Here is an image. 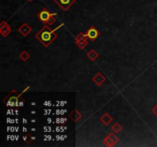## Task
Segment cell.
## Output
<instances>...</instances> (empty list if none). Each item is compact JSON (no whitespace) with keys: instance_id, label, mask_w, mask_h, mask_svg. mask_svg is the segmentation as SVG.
I'll list each match as a JSON object with an SVG mask.
<instances>
[{"instance_id":"1","label":"cell","mask_w":157,"mask_h":147,"mask_svg":"<svg viewBox=\"0 0 157 147\" xmlns=\"http://www.w3.org/2000/svg\"><path fill=\"white\" fill-rule=\"evenodd\" d=\"M61 26V25L55 29H52L48 25H45L39 31H38V33L35 34V38L38 40L44 47L48 48L57 39L58 35L56 33V31Z\"/></svg>"},{"instance_id":"2","label":"cell","mask_w":157,"mask_h":147,"mask_svg":"<svg viewBox=\"0 0 157 147\" xmlns=\"http://www.w3.org/2000/svg\"><path fill=\"white\" fill-rule=\"evenodd\" d=\"M29 89V86H27L25 89H23L21 92L17 91L16 90H13L8 93V95L3 99V103L6 107H19V99H20L21 96L22 95L23 93H25Z\"/></svg>"},{"instance_id":"3","label":"cell","mask_w":157,"mask_h":147,"mask_svg":"<svg viewBox=\"0 0 157 147\" xmlns=\"http://www.w3.org/2000/svg\"><path fill=\"white\" fill-rule=\"evenodd\" d=\"M56 15H57L56 13H51L47 8H44L36 14V17L41 22L44 23L45 25H52L56 22Z\"/></svg>"},{"instance_id":"4","label":"cell","mask_w":157,"mask_h":147,"mask_svg":"<svg viewBox=\"0 0 157 147\" xmlns=\"http://www.w3.org/2000/svg\"><path fill=\"white\" fill-rule=\"evenodd\" d=\"M100 35H101V31H99L94 26H91L87 31L84 32V36L87 38L92 42H95Z\"/></svg>"},{"instance_id":"5","label":"cell","mask_w":157,"mask_h":147,"mask_svg":"<svg viewBox=\"0 0 157 147\" xmlns=\"http://www.w3.org/2000/svg\"><path fill=\"white\" fill-rule=\"evenodd\" d=\"M87 38L84 36V32H80L78 35L75 38V45L78 48L81 50H84L88 45Z\"/></svg>"},{"instance_id":"6","label":"cell","mask_w":157,"mask_h":147,"mask_svg":"<svg viewBox=\"0 0 157 147\" xmlns=\"http://www.w3.org/2000/svg\"><path fill=\"white\" fill-rule=\"evenodd\" d=\"M120 141L119 138L116 136L115 133H110L104 138L103 143L107 147H113Z\"/></svg>"},{"instance_id":"7","label":"cell","mask_w":157,"mask_h":147,"mask_svg":"<svg viewBox=\"0 0 157 147\" xmlns=\"http://www.w3.org/2000/svg\"><path fill=\"white\" fill-rule=\"evenodd\" d=\"M53 1L63 11L68 10L71 6L77 2V0H53Z\"/></svg>"},{"instance_id":"8","label":"cell","mask_w":157,"mask_h":147,"mask_svg":"<svg viewBox=\"0 0 157 147\" xmlns=\"http://www.w3.org/2000/svg\"><path fill=\"white\" fill-rule=\"evenodd\" d=\"M12 32V28L9 25L8 22L6 21H2L1 24H0V34L2 37L6 38L7 36L10 35Z\"/></svg>"},{"instance_id":"9","label":"cell","mask_w":157,"mask_h":147,"mask_svg":"<svg viewBox=\"0 0 157 147\" xmlns=\"http://www.w3.org/2000/svg\"><path fill=\"white\" fill-rule=\"evenodd\" d=\"M92 82L95 84L97 87H101L103 84L107 81V78L101 72H97L96 75H94L91 78Z\"/></svg>"},{"instance_id":"10","label":"cell","mask_w":157,"mask_h":147,"mask_svg":"<svg viewBox=\"0 0 157 147\" xmlns=\"http://www.w3.org/2000/svg\"><path fill=\"white\" fill-rule=\"evenodd\" d=\"M31 31H32V28L26 22L23 23L22 25H20V27H19L18 29V32L25 38L27 37Z\"/></svg>"},{"instance_id":"11","label":"cell","mask_w":157,"mask_h":147,"mask_svg":"<svg viewBox=\"0 0 157 147\" xmlns=\"http://www.w3.org/2000/svg\"><path fill=\"white\" fill-rule=\"evenodd\" d=\"M68 117L70 118V120H72L75 123H77V122L80 121V120H81V118H82V114H81L78 110L74 109V110H71L70 114H68Z\"/></svg>"},{"instance_id":"12","label":"cell","mask_w":157,"mask_h":147,"mask_svg":"<svg viewBox=\"0 0 157 147\" xmlns=\"http://www.w3.org/2000/svg\"><path fill=\"white\" fill-rule=\"evenodd\" d=\"M100 121L102 124L104 125L105 126H107L114 121V117L108 113H105L100 117Z\"/></svg>"},{"instance_id":"13","label":"cell","mask_w":157,"mask_h":147,"mask_svg":"<svg viewBox=\"0 0 157 147\" xmlns=\"http://www.w3.org/2000/svg\"><path fill=\"white\" fill-rule=\"evenodd\" d=\"M86 55H87V58H88L92 62L96 61V60H97V58H98V57H99V54H98V53L96 52V50L94 49H92L91 50V51H89L87 54H86Z\"/></svg>"},{"instance_id":"14","label":"cell","mask_w":157,"mask_h":147,"mask_svg":"<svg viewBox=\"0 0 157 147\" xmlns=\"http://www.w3.org/2000/svg\"><path fill=\"white\" fill-rule=\"evenodd\" d=\"M19 57L21 60H22V61H23V62H26V61H28L29 58H30V54H29L27 51H22V52L19 54Z\"/></svg>"},{"instance_id":"15","label":"cell","mask_w":157,"mask_h":147,"mask_svg":"<svg viewBox=\"0 0 157 147\" xmlns=\"http://www.w3.org/2000/svg\"><path fill=\"white\" fill-rule=\"evenodd\" d=\"M110 129H111L112 131H113L114 133H120V132H121L123 127L119 123H114V124L112 125Z\"/></svg>"},{"instance_id":"16","label":"cell","mask_w":157,"mask_h":147,"mask_svg":"<svg viewBox=\"0 0 157 147\" xmlns=\"http://www.w3.org/2000/svg\"><path fill=\"white\" fill-rule=\"evenodd\" d=\"M151 112L153 115H155L156 116H157V104L153 106V107L151 109Z\"/></svg>"},{"instance_id":"17","label":"cell","mask_w":157,"mask_h":147,"mask_svg":"<svg viewBox=\"0 0 157 147\" xmlns=\"http://www.w3.org/2000/svg\"><path fill=\"white\" fill-rule=\"evenodd\" d=\"M28 1H29V2H33L34 0H28Z\"/></svg>"}]
</instances>
